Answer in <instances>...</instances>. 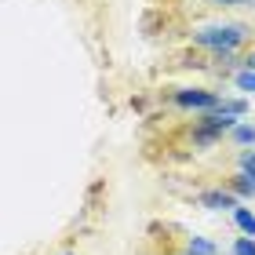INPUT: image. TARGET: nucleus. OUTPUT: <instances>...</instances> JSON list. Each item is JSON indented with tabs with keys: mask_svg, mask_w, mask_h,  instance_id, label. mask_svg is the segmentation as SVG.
Returning <instances> with one entry per match:
<instances>
[{
	"mask_svg": "<svg viewBox=\"0 0 255 255\" xmlns=\"http://www.w3.org/2000/svg\"><path fill=\"white\" fill-rule=\"evenodd\" d=\"M245 40H248V26H241V22H230V26H204V29L193 33V44L212 48V51H223V55L241 48Z\"/></svg>",
	"mask_w": 255,
	"mask_h": 255,
	"instance_id": "f257e3e1",
	"label": "nucleus"
},
{
	"mask_svg": "<svg viewBox=\"0 0 255 255\" xmlns=\"http://www.w3.org/2000/svg\"><path fill=\"white\" fill-rule=\"evenodd\" d=\"M175 102L182 110H201V113L219 110V95H215V91H204V88H179Z\"/></svg>",
	"mask_w": 255,
	"mask_h": 255,
	"instance_id": "f03ea898",
	"label": "nucleus"
},
{
	"mask_svg": "<svg viewBox=\"0 0 255 255\" xmlns=\"http://www.w3.org/2000/svg\"><path fill=\"white\" fill-rule=\"evenodd\" d=\"M201 204H204V208H212V212H223V208H230V212H234L241 201L223 186V190H204V193H201Z\"/></svg>",
	"mask_w": 255,
	"mask_h": 255,
	"instance_id": "7ed1b4c3",
	"label": "nucleus"
},
{
	"mask_svg": "<svg viewBox=\"0 0 255 255\" xmlns=\"http://www.w3.org/2000/svg\"><path fill=\"white\" fill-rule=\"evenodd\" d=\"M226 190L234 193L237 201H255V179H248V175H241V171H237V175H234V179L226 182Z\"/></svg>",
	"mask_w": 255,
	"mask_h": 255,
	"instance_id": "20e7f679",
	"label": "nucleus"
},
{
	"mask_svg": "<svg viewBox=\"0 0 255 255\" xmlns=\"http://www.w3.org/2000/svg\"><path fill=\"white\" fill-rule=\"evenodd\" d=\"M234 223H237V230H241L245 237H255V212H252V208L237 204V208H234Z\"/></svg>",
	"mask_w": 255,
	"mask_h": 255,
	"instance_id": "39448f33",
	"label": "nucleus"
},
{
	"mask_svg": "<svg viewBox=\"0 0 255 255\" xmlns=\"http://www.w3.org/2000/svg\"><path fill=\"white\" fill-rule=\"evenodd\" d=\"M230 138H234L237 146H255V124H245V121H237L234 128H230Z\"/></svg>",
	"mask_w": 255,
	"mask_h": 255,
	"instance_id": "423d86ee",
	"label": "nucleus"
},
{
	"mask_svg": "<svg viewBox=\"0 0 255 255\" xmlns=\"http://www.w3.org/2000/svg\"><path fill=\"white\" fill-rule=\"evenodd\" d=\"M219 113H230V117H245L248 113V99H219Z\"/></svg>",
	"mask_w": 255,
	"mask_h": 255,
	"instance_id": "0eeeda50",
	"label": "nucleus"
},
{
	"mask_svg": "<svg viewBox=\"0 0 255 255\" xmlns=\"http://www.w3.org/2000/svg\"><path fill=\"white\" fill-rule=\"evenodd\" d=\"M186 255H215V245L208 237H190L186 241Z\"/></svg>",
	"mask_w": 255,
	"mask_h": 255,
	"instance_id": "6e6552de",
	"label": "nucleus"
},
{
	"mask_svg": "<svg viewBox=\"0 0 255 255\" xmlns=\"http://www.w3.org/2000/svg\"><path fill=\"white\" fill-rule=\"evenodd\" d=\"M237 168H241V175L255 179V149H245V153L237 157Z\"/></svg>",
	"mask_w": 255,
	"mask_h": 255,
	"instance_id": "1a4fd4ad",
	"label": "nucleus"
},
{
	"mask_svg": "<svg viewBox=\"0 0 255 255\" xmlns=\"http://www.w3.org/2000/svg\"><path fill=\"white\" fill-rule=\"evenodd\" d=\"M234 84L241 91H248V95H255V73H252V69H241V73L234 77Z\"/></svg>",
	"mask_w": 255,
	"mask_h": 255,
	"instance_id": "9d476101",
	"label": "nucleus"
},
{
	"mask_svg": "<svg viewBox=\"0 0 255 255\" xmlns=\"http://www.w3.org/2000/svg\"><path fill=\"white\" fill-rule=\"evenodd\" d=\"M234 255H255V237H237L234 241Z\"/></svg>",
	"mask_w": 255,
	"mask_h": 255,
	"instance_id": "9b49d317",
	"label": "nucleus"
},
{
	"mask_svg": "<svg viewBox=\"0 0 255 255\" xmlns=\"http://www.w3.org/2000/svg\"><path fill=\"white\" fill-rule=\"evenodd\" d=\"M245 69H252V73H255V51H248V59H245Z\"/></svg>",
	"mask_w": 255,
	"mask_h": 255,
	"instance_id": "f8f14e48",
	"label": "nucleus"
},
{
	"mask_svg": "<svg viewBox=\"0 0 255 255\" xmlns=\"http://www.w3.org/2000/svg\"><path fill=\"white\" fill-rule=\"evenodd\" d=\"M212 4H226V7H234V4H248V0H212Z\"/></svg>",
	"mask_w": 255,
	"mask_h": 255,
	"instance_id": "ddd939ff",
	"label": "nucleus"
},
{
	"mask_svg": "<svg viewBox=\"0 0 255 255\" xmlns=\"http://www.w3.org/2000/svg\"><path fill=\"white\" fill-rule=\"evenodd\" d=\"M66 255H73V252H66Z\"/></svg>",
	"mask_w": 255,
	"mask_h": 255,
	"instance_id": "4468645a",
	"label": "nucleus"
}]
</instances>
